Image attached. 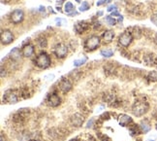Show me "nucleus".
I'll return each mask as SVG.
<instances>
[{
  "mask_svg": "<svg viewBox=\"0 0 157 141\" xmlns=\"http://www.w3.org/2000/svg\"><path fill=\"white\" fill-rule=\"evenodd\" d=\"M140 128H141V131H142V132H144V134H147V132H148L150 130L151 127H150V124L148 123V121L144 120L140 124Z\"/></svg>",
  "mask_w": 157,
  "mask_h": 141,
  "instance_id": "obj_18",
  "label": "nucleus"
},
{
  "mask_svg": "<svg viewBox=\"0 0 157 141\" xmlns=\"http://www.w3.org/2000/svg\"><path fill=\"white\" fill-rule=\"evenodd\" d=\"M21 55H22V54L21 53V51H19V48H14V49L10 52L9 56H10V58H12L13 60H18V59L21 58Z\"/></svg>",
  "mask_w": 157,
  "mask_h": 141,
  "instance_id": "obj_17",
  "label": "nucleus"
},
{
  "mask_svg": "<svg viewBox=\"0 0 157 141\" xmlns=\"http://www.w3.org/2000/svg\"><path fill=\"white\" fill-rule=\"evenodd\" d=\"M93 122H94V120H93V119H91V121H89V122H88V124H87L86 128H91V127H92V124H93Z\"/></svg>",
  "mask_w": 157,
  "mask_h": 141,
  "instance_id": "obj_29",
  "label": "nucleus"
},
{
  "mask_svg": "<svg viewBox=\"0 0 157 141\" xmlns=\"http://www.w3.org/2000/svg\"><path fill=\"white\" fill-rule=\"evenodd\" d=\"M111 1H112V0H108V1H107V2H111Z\"/></svg>",
  "mask_w": 157,
  "mask_h": 141,
  "instance_id": "obj_34",
  "label": "nucleus"
},
{
  "mask_svg": "<svg viewBox=\"0 0 157 141\" xmlns=\"http://www.w3.org/2000/svg\"><path fill=\"white\" fill-rule=\"evenodd\" d=\"M118 123L121 127H127L128 124L132 123V118L126 114H121L118 117Z\"/></svg>",
  "mask_w": 157,
  "mask_h": 141,
  "instance_id": "obj_11",
  "label": "nucleus"
},
{
  "mask_svg": "<svg viewBox=\"0 0 157 141\" xmlns=\"http://www.w3.org/2000/svg\"><path fill=\"white\" fill-rule=\"evenodd\" d=\"M102 37H103V40H104V43L108 44V43H111L112 41V39H114V37H115V34L112 30H107L103 33Z\"/></svg>",
  "mask_w": 157,
  "mask_h": 141,
  "instance_id": "obj_15",
  "label": "nucleus"
},
{
  "mask_svg": "<svg viewBox=\"0 0 157 141\" xmlns=\"http://www.w3.org/2000/svg\"><path fill=\"white\" fill-rule=\"evenodd\" d=\"M38 44H39V46L41 47V48H45L47 47V40L45 38H42V39H39L38 40Z\"/></svg>",
  "mask_w": 157,
  "mask_h": 141,
  "instance_id": "obj_25",
  "label": "nucleus"
},
{
  "mask_svg": "<svg viewBox=\"0 0 157 141\" xmlns=\"http://www.w3.org/2000/svg\"><path fill=\"white\" fill-rule=\"evenodd\" d=\"M116 10H118V8H116L115 5H110L108 7V9H107L108 12H115Z\"/></svg>",
  "mask_w": 157,
  "mask_h": 141,
  "instance_id": "obj_26",
  "label": "nucleus"
},
{
  "mask_svg": "<svg viewBox=\"0 0 157 141\" xmlns=\"http://www.w3.org/2000/svg\"><path fill=\"white\" fill-rule=\"evenodd\" d=\"M147 78L152 82H156L157 81V72L156 71H150V73H148Z\"/></svg>",
  "mask_w": 157,
  "mask_h": 141,
  "instance_id": "obj_21",
  "label": "nucleus"
},
{
  "mask_svg": "<svg viewBox=\"0 0 157 141\" xmlns=\"http://www.w3.org/2000/svg\"><path fill=\"white\" fill-rule=\"evenodd\" d=\"M154 42L157 44V33H156V35H155V37H154Z\"/></svg>",
  "mask_w": 157,
  "mask_h": 141,
  "instance_id": "obj_31",
  "label": "nucleus"
},
{
  "mask_svg": "<svg viewBox=\"0 0 157 141\" xmlns=\"http://www.w3.org/2000/svg\"><path fill=\"white\" fill-rule=\"evenodd\" d=\"M68 53V48L66 45H64L62 43H59L54 48V54L59 58H63L67 56Z\"/></svg>",
  "mask_w": 157,
  "mask_h": 141,
  "instance_id": "obj_5",
  "label": "nucleus"
},
{
  "mask_svg": "<svg viewBox=\"0 0 157 141\" xmlns=\"http://www.w3.org/2000/svg\"><path fill=\"white\" fill-rule=\"evenodd\" d=\"M70 141H80L79 139H77V138H76V139H71Z\"/></svg>",
  "mask_w": 157,
  "mask_h": 141,
  "instance_id": "obj_32",
  "label": "nucleus"
},
{
  "mask_svg": "<svg viewBox=\"0 0 157 141\" xmlns=\"http://www.w3.org/2000/svg\"><path fill=\"white\" fill-rule=\"evenodd\" d=\"M101 55L105 58H111L112 56H114V52L112 50H109V49H106V50H102L101 51Z\"/></svg>",
  "mask_w": 157,
  "mask_h": 141,
  "instance_id": "obj_20",
  "label": "nucleus"
},
{
  "mask_svg": "<svg viewBox=\"0 0 157 141\" xmlns=\"http://www.w3.org/2000/svg\"><path fill=\"white\" fill-rule=\"evenodd\" d=\"M148 110V104L144 101H137L133 104L132 112L136 117H141L144 115Z\"/></svg>",
  "mask_w": 157,
  "mask_h": 141,
  "instance_id": "obj_1",
  "label": "nucleus"
},
{
  "mask_svg": "<svg viewBox=\"0 0 157 141\" xmlns=\"http://www.w3.org/2000/svg\"><path fill=\"white\" fill-rule=\"evenodd\" d=\"M151 22H153L155 26H157V13H155L151 16Z\"/></svg>",
  "mask_w": 157,
  "mask_h": 141,
  "instance_id": "obj_27",
  "label": "nucleus"
},
{
  "mask_svg": "<svg viewBox=\"0 0 157 141\" xmlns=\"http://www.w3.org/2000/svg\"><path fill=\"white\" fill-rule=\"evenodd\" d=\"M87 60V58L86 56H83V58H80V59H76L75 62H74V65L76 67H79L80 65H83V63H86V62Z\"/></svg>",
  "mask_w": 157,
  "mask_h": 141,
  "instance_id": "obj_19",
  "label": "nucleus"
},
{
  "mask_svg": "<svg viewBox=\"0 0 157 141\" xmlns=\"http://www.w3.org/2000/svg\"><path fill=\"white\" fill-rule=\"evenodd\" d=\"M133 41V35L129 31H124L123 33L119 36L118 42L122 47H128Z\"/></svg>",
  "mask_w": 157,
  "mask_h": 141,
  "instance_id": "obj_4",
  "label": "nucleus"
},
{
  "mask_svg": "<svg viewBox=\"0 0 157 141\" xmlns=\"http://www.w3.org/2000/svg\"><path fill=\"white\" fill-rule=\"evenodd\" d=\"M83 121H84V118H83V116H82L80 114H79V113H77V114H75L72 116V118H71V123L72 124H73L74 127H82V124L83 123Z\"/></svg>",
  "mask_w": 157,
  "mask_h": 141,
  "instance_id": "obj_9",
  "label": "nucleus"
},
{
  "mask_svg": "<svg viewBox=\"0 0 157 141\" xmlns=\"http://www.w3.org/2000/svg\"><path fill=\"white\" fill-rule=\"evenodd\" d=\"M22 54L23 56H25V58H30V56L34 54V47L32 45H29V44L25 45L22 49Z\"/></svg>",
  "mask_w": 157,
  "mask_h": 141,
  "instance_id": "obj_12",
  "label": "nucleus"
},
{
  "mask_svg": "<svg viewBox=\"0 0 157 141\" xmlns=\"http://www.w3.org/2000/svg\"><path fill=\"white\" fill-rule=\"evenodd\" d=\"M48 104L51 107H56L60 104V98L56 94H51L48 98Z\"/></svg>",
  "mask_w": 157,
  "mask_h": 141,
  "instance_id": "obj_10",
  "label": "nucleus"
},
{
  "mask_svg": "<svg viewBox=\"0 0 157 141\" xmlns=\"http://www.w3.org/2000/svg\"><path fill=\"white\" fill-rule=\"evenodd\" d=\"M59 88L63 92H68L72 88V84L70 83L69 80L63 78L61 80V82H60V84H59Z\"/></svg>",
  "mask_w": 157,
  "mask_h": 141,
  "instance_id": "obj_14",
  "label": "nucleus"
},
{
  "mask_svg": "<svg viewBox=\"0 0 157 141\" xmlns=\"http://www.w3.org/2000/svg\"><path fill=\"white\" fill-rule=\"evenodd\" d=\"M76 1H77L78 3H80V0H76Z\"/></svg>",
  "mask_w": 157,
  "mask_h": 141,
  "instance_id": "obj_33",
  "label": "nucleus"
},
{
  "mask_svg": "<svg viewBox=\"0 0 157 141\" xmlns=\"http://www.w3.org/2000/svg\"><path fill=\"white\" fill-rule=\"evenodd\" d=\"M144 62L147 65H154L157 67V58L155 55H147L144 58Z\"/></svg>",
  "mask_w": 157,
  "mask_h": 141,
  "instance_id": "obj_16",
  "label": "nucleus"
},
{
  "mask_svg": "<svg viewBox=\"0 0 157 141\" xmlns=\"http://www.w3.org/2000/svg\"><path fill=\"white\" fill-rule=\"evenodd\" d=\"M155 128H156V130H157V124H156V126H155Z\"/></svg>",
  "mask_w": 157,
  "mask_h": 141,
  "instance_id": "obj_35",
  "label": "nucleus"
},
{
  "mask_svg": "<svg viewBox=\"0 0 157 141\" xmlns=\"http://www.w3.org/2000/svg\"><path fill=\"white\" fill-rule=\"evenodd\" d=\"M88 27H89V25L86 22H79L76 23L75 26H74L75 30L77 31L78 33H83V32H84L86 30L88 29Z\"/></svg>",
  "mask_w": 157,
  "mask_h": 141,
  "instance_id": "obj_13",
  "label": "nucleus"
},
{
  "mask_svg": "<svg viewBox=\"0 0 157 141\" xmlns=\"http://www.w3.org/2000/svg\"><path fill=\"white\" fill-rule=\"evenodd\" d=\"M99 44H100V38L96 35H92L84 43V48L88 51H93L99 46Z\"/></svg>",
  "mask_w": 157,
  "mask_h": 141,
  "instance_id": "obj_3",
  "label": "nucleus"
},
{
  "mask_svg": "<svg viewBox=\"0 0 157 141\" xmlns=\"http://www.w3.org/2000/svg\"><path fill=\"white\" fill-rule=\"evenodd\" d=\"M74 11V6L71 2H67L65 4V12L67 14H71V12Z\"/></svg>",
  "mask_w": 157,
  "mask_h": 141,
  "instance_id": "obj_22",
  "label": "nucleus"
},
{
  "mask_svg": "<svg viewBox=\"0 0 157 141\" xmlns=\"http://www.w3.org/2000/svg\"><path fill=\"white\" fill-rule=\"evenodd\" d=\"M88 9H89V5H88V3L86 1H83V4H82V6L80 7V12H86Z\"/></svg>",
  "mask_w": 157,
  "mask_h": 141,
  "instance_id": "obj_24",
  "label": "nucleus"
},
{
  "mask_svg": "<svg viewBox=\"0 0 157 141\" xmlns=\"http://www.w3.org/2000/svg\"><path fill=\"white\" fill-rule=\"evenodd\" d=\"M105 20H106V22H108V25H110V26H115L116 23V21L112 17V16H107V17L105 18Z\"/></svg>",
  "mask_w": 157,
  "mask_h": 141,
  "instance_id": "obj_23",
  "label": "nucleus"
},
{
  "mask_svg": "<svg viewBox=\"0 0 157 141\" xmlns=\"http://www.w3.org/2000/svg\"><path fill=\"white\" fill-rule=\"evenodd\" d=\"M35 64L40 68H44V69L48 68L51 65V58L49 55L45 53V52L40 53L39 56L35 59Z\"/></svg>",
  "mask_w": 157,
  "mask_h": 141,
  "instance_id": "obj_2",
  "label": "nucleus"
},
{
  "mask_svg": "<svg viewBox=\"0 0 157 141\" xmlns=\"http://www.w3.org/2000/svg\"><path fill=\"white\" fill-rule=\"evenodd\" d=\"M31 141H39V140H31Z\"/></svg>",
  "mask_w": 157,
  "mask_h": 141,
  "instance_id": "obj_36",
  "label": "nucleus"
},
{
  "mask_svg": "<svg viewBox=\"0 0 157 141\" xmlns=\"http://www.w3.org/2000/svg\"><path fill=\"white\" fill-rule=\"evenodd\" d=\"M108 1V0H99V1L97 2V6H101L103 5L104 3H106Z\"/></svg>",
  "mask_w": 157,
  "mask_h": 141,
  "instance_id": "obj_28",
  "label": "nucleus"
},
{
  "mask_svg": "<svg viewBox=\"0 0 157 141\" xmlns=\"http://www.w3.org/2000/svg\"><path fill=\"white\" fill-rule=\"evenodd\" d=\"M4 99L6 100L8 103H17L18 102V95L16 92L12 90H8L4 94Z\"/></svg>",
  "mask_w": 157,
  "mask_h": 141,
  "instance_id": "obj_8",
  "label": "nucleus"
},
{
  "mask_svg": "<svg viewBox=\"0 0 157 141\" xmlns=\"http://www.w3.org/2000/svg\"><path fill=\"white\" fill-rule=\"evenodd\" d=\"M148 141H154V140H148Z\"/></svg>",
  "mask_w": 157,
  "mask_h": 141,
  "instance_id": "obj_37",
  "label": "nucleus"
},
{
  "mask_svg": "<svg viewBox=\"0 0 157 141\" xmlns=\"http://www.w3.org/2000/svg\"><path fill=\"white\" fill-rule=\"evenodd\" d=\"M23 18H25V14L21 9L15 10L13 13L11 14V21L14 23H19L23 21Z\"/></svg>",
  "mask_w": 157,
  "mask_h": 141,
  "instance_id": "obj_7",
  "label": "nucleus"
},
{
  "mask_svg": "<svg viewBox=\"0 0 157 141\" xmlns=\"http://www.w3.org/2000/svg\"><path fill=\"white\" fill-rule=\"evenodd\" d=\"M14 41V35L10 30L1 31V43L3 45H9Z\"/></svg>",
  "mask_w": 157,
  "mask_h": 141,
  "instance_id": "obj_6",
  "label": "nucleus"
},
{
  "mask_svg": "<svg viewBox=\"0 0 157 141\" xmlns=\"http://www.w3.org/2000/svg\"><path fill=\"white\" fill-rule=\"evenodd\" d=\"M5 70H4V68L3 67H1V77L3 78L4 76H5V74H6V72H4Z\"/></svg>",
  "mask_w": 157,
  "mask_h": 141,
  "instance_id": "obj_30",
  "label": "nucleus"
}]
</instances>
